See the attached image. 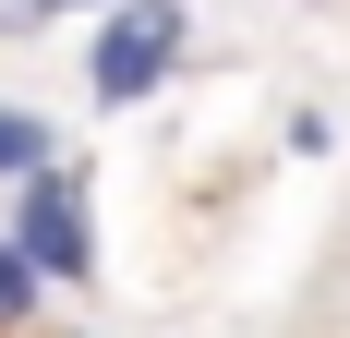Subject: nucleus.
I'll return each mask as SVG.
<instances>
[{"mask_svg":"<svg viewBox=\"0 0 350 338\" xmlns=\"http://www.w3.org/2000/svg\"><path fill=\"white\" fill-rule=\"evenodd\" d=\"M193 61V0H109L85 36V109H145Z\"/></svg>","mask_w":350,"mask_h":338,"instance_id":"1","label":"nucleus"},{"mask_svg":"<svg viewBox=\"0 0 350 338\" xmlns=\"http://www.w3.org/2000/svg\"><path fill=\"white\" fill-rule=\"evenodd\" d=\"M0 230L25 242V266L49 278V290H85V278H97V194H85L72 157H49L36 181H12V218H0Z\"/></svg>","mask_w":350,"mask_h":338,"instance_id":"2","label":"nucleus"},{"mask_svg":"<svg viewBox=\"0 0 350 338\" xmlns=\"http://www.w3.org/2000/svg\"><path fill=\"white\" fill-rule=\"evenodd\" d=\"M49 157H61V121H36V109L0 97V181H36Z\"/></svg>","mask_w":350,"mask_h":338,"instance_id":"3","label":"nucleus"},{"mask_svg":"<svg viewBox=\"0 0 350 338\" xmlns=\"http://www.w3.org/2000/svg\"><path fill=\"white\" fill-rule=\"evenodd\" d=\"M36 302H49V278L25 266V242L0 230V338H12V326H36Z\"/></svg>","mask_w":350,"mask_h":338,"instance_id":"4","label":"nucleus"},{"mask_svg":"<svg viewBox=\"0 0 350 338\" xmlns=\"http://www.w3.org/2000/svg\"><path fill=\"white\" fill-rule=\"evenodd\" d=\"M61 25V0H0V36H49Z\"/></svg>","mask_w":350,"mask_h":338,"instance_id":"5","label":"nucleus"},{"mask_svg":"<svg viewBox=\"0 0 350 338\" xmlns=\"http://www.w3.org/2000/svg\"><path fill=\"white\" fill-rule=\"evenodd\" d=\"M61 12H109V0H61Z\"/></svg>","mask_w":350,"mask_h":338,"instance_id":"6","label":"nucleus"},{"mask_svg":"<svg viewBox=\"0 0 350 338\" xmlns=\"http://www.w3.org/2000/svg\"><path fill=\"white\" fill-rule=\"evenodd\" d=\"M72 338H85V326H72Z\"/></svg>","mask_w":350,"mask_h":338,"instance_id":"7","label":"nucleus"}]
</instances>
